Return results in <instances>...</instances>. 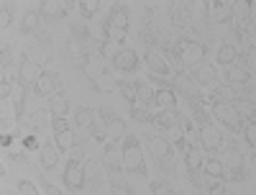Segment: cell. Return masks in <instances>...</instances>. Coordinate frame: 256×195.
Listing matches in <instances>:
<instances>
[{
	"label": "cell",
	"instance_id": "cell-1",
	"mask_svg": "<svg viewBox=\"0 0 256 195\" xmlns=\"http://www.w3.org/2000/svg\"><path fill=\"white\" fill-rule=\"evenodd\" d=\"M123 169L126 172H134V175H146V162H144V151L136 136L128 134L123 139Z\"/></svg>",
	"mask_w": 256,
	"mask_h": 195
},
{
	"label": "cell",
	"instance_id": "cell-2",
	"mask_svg": "<svg viewBox=\"0 0 256 195\" xmlns=\"http://www.w3.org/2000/svg\"><path fill=\"white\" fill-rule=\"evenodd\" d=\"M177 57H180V64L184 70H198L200 64H205V47L200 41L180 39L177 41Z\"/></svg>",
	"mask_w": 256,
	"mask_h": 195
},
{
	"label": "cell",
	"instance_id": "cell-3",
	"mask_svg": "<svg viewBox=\"0 0 256 195\" xmlns=\"http://www.w3.org/2000/svg\"><path fill=\"white\" fill-rule=\"evenodd\" d=\"M212 116H216L220 123H226L230 131H244V116L236 111V105L228 100H216L212 103Z\"/></svg>",
	"mask_w": 256,
	"mask_h": 195
},
{
	"label": "cell",
	"instance_id": "cell-4",
	"mask_svg": "<svg viewBox=\"0 0 256 195\" xmlns=\"http://www.w3.org/2000/svg\"><path fill=\"white\" fill-rule=\"evenodd\" d=\"M198 139H200V146H202L205 151H218V149L223 146V134H220V128H218L216 123L200 126Z\"/></svg>",
	"mask_w": 256,
	"mask_h": 195
},
{
	"label": "cell",
	"instance_id": "cell-5",
	"mask_svg": "<svg viewBox=\"0 0 256 195\" xmlns=\"http://www.w3.org/2000/svg\"><path fill=\"white\" fill-rule=\"evenodd\" d=\"M172 90H174V93H180V95H184L187 100H192V98H198V95H200L198 82H195V77H192L190 72H177V75H174V85H172Z\"/></svg>",
	"mask_w": 256,
	"mask_h": 195
},
{
	"label": "cell",
	"instance_id": "cell-6",
	"mask_svg": "<svg viewBox=\"0 0 256 195\" xmlns=\"http://www.w3.org/2000/svg\"><path fill=\"white\" fill-rule=\"evenodd\" d=\"M38 75H41L38 72V64L34 59H24V62H20V67H18V82H20V88H24V90H31L34 88Z\"/></svg>",
	"mask_w": 256,
	"mask_h": 195
},
{
	"label": "cell",
	"instance_id": "cell-7",
	"mask_svg": "<svg viewBox=\"0 0 256 195\" xmlns=\"http://www.w3.org/2000/svg\"><path fill=\"white\" fill-rule=\"evenodd\" d=\"M146 149H148V154H154L159 162L172 157V141L164 139V136H156V134H152L146 139Z\"/></svg>",
	"mask_w": 256,
	"mask_h": 195
},
{
	"label": "cell",
	"instance_id": "cell-8",
	"mask_svg": "<svg viewBox=\"0 0 256 195\" xmlns=\"http://www.w3.org/2000/svg\"><path fill=\"white\" fill-rule=\"evenodd\" d=\"M113 67H116L118 72H136V67H138V54H136L134 49H128V47H120V52H118L116 59H113Z\"/></svg>",
	"mask_w": 256,
	"mask_h": 195
},
{
	"label": "cell",
	"instance_id": "cell-9",
	"mask_svg": "<svg viewBox=\"0 0 256 195\" xmlns=\"http://www.w3.org/2000/svg\"><path fill=\"white\" fill-rule=\"evenodd\" d=\"M144 62H146V67L152 70V75H156V77H169V75H172V70H169V62H166L159 52H154V49L146 52Z\"/></svg>",
	"mask_w": 256,
	"mask_h": 195
},
{
	"label": "cell",
	"instance_id": "cell-10",
	"mask_svg": "<svg viewBox=\"0 0 256 195\" xmlns=\"http://www.w3.org/2000/svg\"><path fill=\"white\" fill-rule=\"evenodd\" d=\"M154 108L156 111H177V93L172 88H156L154 90Z\"/></svg>",
	"mask_w": 256,
	"mask_h": 195
},
{
	"label": "cell",
	"instance_id": "cell-11",
	"mask_svg": "<svg viewBox=\"0 0 256 195\" xmlns=\"http://www.w3.org/2000/svg\"><path fill=\"white\" fill-rule=\"evenodd\" d=\"M34 93L38 98H54L56 95V77L52 72H41L36 85H34Z\"/></svg>",
	"mask_w": 256,
	"mask_h": 195
},
{
	"label": "cell",
	"instance_id": "cell-12",
	"mask_svg": "<svg viewBox=\"0 0 256 195\" xmlns=\"http://www.w3.org/2000/svg\"><path fill=\"white\" fill-rule=\"evenodd\" d=\"M84 180H88V175H84V169L80 164H67V169H64V185H67L70 190H82L84 187Z\"/></svg>",
	"mask_w": 256,
	"mask_h": 195
},
{
	"label": "cell",
	"instance_id": "cell-13",
	"mask_svg": "<svg viewBox=\"0 0 256 195\" xmlns=\"http://www.w3.org/2000/svg\"><path fill=\"white\" fill-rule=\"evenodd\" d=\"M128 128H126V121L123 118H118V116H113L108 123H105V134H108V141L110 144H118V141H123L128 134Z\"/></svg>",
	"mask_w": 256,
	"mask_h": 195
},
{
	"label": "cell",
	"instance_id": "cell-14",
	"mask_svg": "<svg viewBox=\"0 0 256 195\" xmlns=\"http://www.w3.org/2000/svg\"><path fill=\"white\" fill-rule=\"evenodd\" d=\"M105 164H108V169L113 172V175H120L123 169V151L116 149V144L108 141V146H105Z\"/></svg>",
	"mask_w": 256,
	"mask_h": 195
},
{
	"label": "cell",
	"instance_id": "cell-15",
	"mask_svg": "<svg viewBox=\"0 0 256 195\" xmlns=\"http://www.w3.org/2000/svg\"><path fill=\"white\" fill-rule=\"evenodd\" d=\"M49 113L54 118H67V113H70V98L64 93H56L54 98H49Z\"/></svg>",
	"mask_w": 256,
	"mask_h": 195
},
{
	"label": "cell",
	"instance_id": "cell-16",
	"mask_svg": "<svg viewBox=\"0 0 256 195\" xmlns=\"http://www.w3.org/2000/svg\"><path fill=\"white\" fill-rule=\"evenodd\" d=\"M238 47H233V44H220L218 54H216V62L220 64V67H233V62L238 59Z\"/></svg>",
	"mask_w": 256,
	"mask_h": 195
},
{
	"label": "cell",
	"instance_id": "cell-17",
	"mask_svg": "<svg viewBox=\"0 0 256 195\" xmlns=\"http://www.w3.org/2000/svg\"><path fill=\"white\" fill-rule=\"evenodd\" d=\"M208 11H210V21H216V24H220V21H228L230 18V3H220V0H216V3H208Z\"/></svg>",
	"mask_w": 256,
	"mask_h": 195
},
{
	"label": "cell",
	"instance_id": "cell-18",
	"mask_svg": "<svg viewBox=\"0 0 256 195\" xmlns=\"http://www.w3.org/2000/svg\"><path fill=\"white\" fill-rule=\"evenodd\" d=\"M38 154H41V164H44L46 169H54L56 162H59V146L56 144H44Z\"/></svg>",
	"mask_w": 256,
	"mask_h": 195
},
{
	"label": "cell",
	"instance_id": "cell-19",
	"mask_svg": "<svg viewBox=\"0 0 256 195\" xmlns=\"http://www.w3.org/2000/svg\"><path fill=\"white\" fill-rule=\"evenodd\" d=\"M184 162H187V169H190V172H195V169H202L205 157L200 154V149H198L195 144H190L187 151H184Z\"/></svg>",
	"mask_w": 256,
	"mask_h": 195
},
{
	"label": "cell",
	"instance_id": "cell-20",
	"mask_svg": "<svg viewBox=\"0 0 256 195\" xmlns=\"http://www.w3.org/2000/svg\"><path fill=\"white\" fill-rule=\"evenodd\" d=\"M202 169H205L208 177H226V164L220 159H216V157H205Z\"/></svg>",
	"mask_w": 256,
	"mask_h": 195
},
{
	"label": "cell",
	"instance_id": "cell-21",
	"mask_svg": "<svg viewBox=\"0 0 256 195\" xmlns=\"http://www.w3.org/2000/svg\"><path fill=\"white\" fill-rule=\"evenodd\" d=\"M248 80H251V72L246 67H230L226 72V82L228 85H246Z\"/></svg>",
	"mask_w": 256,
	"mask_h": 195
},
{
	"label": "cell",
	"instance_id": "cell-22",
	"mask_svg": "<svg viewBox=\"0 0 256 195\" xmlns=\"http://www.w3.org/2000/svg\"><path fill=\"white\" fill-rule=\"evenodd\" d=\"M108 26L120 29V31H128V26H131V18H128V13H126L123 8H116V11L110 13V18H108Z\"/></svg>",
	"mask_w": 256,
	"mask_h": 195
},
{
	"label": "cell",
	"instance_id": "cell-23",
	"mask_svg": "<svg viewBox=\"0 0 256 195\" xmlns=\"http://www.w3.org/2000/svg\"><path fill=\"white\" fill-rule=\"evenodd\" d=\"M192 77H195V82H200V85H212V82H216V67H210V64H200V67L192 72Z\"/></svg>",
	"mask_w": 256,
	"mask_h": 195
},
{
	"label": "cell",
	"instance_id": "cell-24",
	"mask_svg": "<svg viewBox=\"0 0 256 195\" xmlns=\"http://www.w3.org/2000/svg\"><path fill=\"white\" fill-rule=\"evenodd\" d=\"M152 108H148L146 103H134L131 105V118L134 121H138V123H148V121H152Z\"/></svg>",
	"mask_w": 256,
	"mask_h": 195
},
{
	"label": "cell",
	"instance_id": "cell-25",
	"mask_svg": "<svg viewBox=\"0 0 256 195\" xmlns=\"http://www.w3.org/2000/svg\"><path fill=\"white\" fill-rule=\"evenodd\" d=\"M74 126L77 128H92L95 126V113L90 111V108H80V111L74 113Z\"/></svg>",
	"mask_w": 256,
	"mask_h": 195
},
{
	"label": "cell",
	"instance_id": "cell-26",
	"mask_svg": "<svg viewBox=\"0 0 256 195\" xmlns=\"http://www.w3.org/2000/svg\"><path fill=\"white\" fill-rule=\"evenodd\" d=\"M118 88V93L123 95V100H128V103H138V85H131V82H118L116 85Z\"/></svg>",
	"mask_w": 256,
	"mask_h": 195
},
{
	"label": "cell",
	"instance_id": "cell-27",
	"mask_svg": "<svg viewBox=\"0 0 256 195\" xmlns=\"http://www.w3.org/2000/svg\"><path fill=\"white\" fill-rule=\"evenodd\" d=\"M38 24H41V13H38V11H28V13L24 16L20 31H24V34H31V31H36V29H38Z\"/></svg>",
	"mask_w": 256,
	"mask_h": 195
},
{
	"label": "cell",
	"instance_id": "cell-28",
	"mask_svg": "<svg viewBox=\"0 0 256 195\" xmlns=\"http://www.w3.org/2000/svg\"><path fill=\"white\" fill-rule=\"evenodd\" d=\"M56 136V146H59V151H70L77 141H74V134H72V128L70 131H64V134H54Z\"/></svg>",
	"mask_w": 256,
	"mask_h": 195
},
{
	"label": "cell",
	"instance_id": "cell-29",
	"mask_svg": "<svg viewBox=\"0 0 256 195\" xmlns=\"http://www.w3.org/2000/svg\"><path fill=\"white\" fill-rule=\"evenodd\" d=\"M77 8H80V13H82L84 18H92V16L98 13L100 3H98V0H80V3H77Z\"/></svg>",
	"mask_w": 256,
	"mask_h": 195
},
{
	"label": "cell",
	"instance_id": "cell-30",
	"mask_svg": "<svg viewBox=\"0 0 256 195\" xmlns=\"http://www.w3.org/2000/svg\"><path fill=\"white\" fill-rule=\"evenodd\" d=\"M120 52V47L116 44V41H110V39H105V41H100V54L105 57V59H116V54Z\"/></svg>",
	"mask_w": 256,
	"mask_h": 195
},
{
	"label": "cell",
	"instance_id": "cell-31",
	"mask_svg": "<svg viewBox=\"0 0 256 195\" xmlns=\"http://www.w3.org/2000/svg\"><path fill=\"white\" fill-rule=\"evenodd\" d=\"M190 180H192V185H198V187H208V182H210V177L205 175V169L190 172Z\"/></svg>",
	"mask_w": 256,
	"mask_h": 195
},
{
	"label": "cell",
	"instance_id": "cell-32",
	"mask_svg": "<svg viewBox=\"0 0 256 195\" xmlns=\"http://www.w3.org/2000/svg\"><path fill=\"white\" fill-rule=\"evenodd\" d=\"M67 49H70V57H72V59H77V62H82V59H84V54H88V52H84V47L80 44L77 39H74V41H70V47H67Z\"/></svg>",
	"mask_w": 256,
	"mask_h": 195
},
{
	"label": "cell",
	"instance_id": "cell-33",
	"mask_svg": "<svg viewBox=\"0 0 256 195\" xmlns=\"http://www.w3.org/2000/svg\"><path fill=\"white\" fill-rule=\"evenodd\" d=\"M13 21V6L3 3V11H0V29H8Z\"/></svg>",
	"mask_w": 256,
	"mask_h": 195
},
{
	"label": "cell",
	"instance_id": "cell-34",
	"mask_svg": "<svg viewBox=\"0 0 256 195\" xmlns=\"http://www.w3.org/2000/svg\"><path fill=\"white\" fill-rule=\"evenodd\" d=\"M208 192H210V195H223V192H226V187H223V177H210V182H208Z\"/></svg>",
	"mask_w": 256,
	"mask_h": 195
},
{
	"label": "cell",
	"instance_id": "cell-35",
	"mask_svg": "<svg viewBox=\"0 0 256 195\" xmlns=\"http://www.w3.org/2000/svg\"><path fill=\"white\" fill-rule=\"evenodd\" d=\"M244 136H246L248 146H254V149H256V121H248V123H246V128H244Z\"/></svg>",
	"mask_w": 256,
	"mask_h": 195
},
{
	"label": "cell",
	"instance_id": "cell-36",
	"mask_svg": "<svg viewBox=\"0 0 256 195\" xmlns=\"http://www.w3.org/2000/svg\"><path fill=\"white\" fill-rule=\"evenodd\" d=\"M70 121L67 118H52V131L54 134H64V131H70Z\"/></svg>",
	"mask_w": 256,
	"mask_h": 195
},
{
	"label": "cell",
	"instance_id": "cell-37",
	"mask_svg": "<svg viewBox=\"0 0 256 195\" xmlns=\"http://www.w3.org/2000/svg\"><path fill=\"white\" fill-rule=\"evenodd\" d=\"M67 154H70V162H72V164H80V162L84 159V149H82V144H74Z\"/></svg>",
	"mask_w": 256,
	"mask_h": 195
},
{
	"label": "cell",
	"instance_id": "cell-38",
	"mask_svg": "<svg viewBox=\"0 0 256 195\" xmlns=\"http://www.w3.org/2000/svg\"><path fill=\"white\" fill-rule=\"evenodd\" d=\"M223 180H230V182H238V180H244V169H241V164H236V167L226 169V177H223Z\"/></svg>",
	"mask_w": 256,
	"mask_h": 195
},
{
	"label": "cell",
	"instance_id": "cell-39",
	"mask_svg": "<svg viewBox=\"0 0 256 195\" xmlns=\"http://www.w3.org/2000/svg\"><path fill=\"white\" fill-rule=\"evenodd\" d=\"M18 192H20V195H38L36 185L28 182V180H20V182H18Z\"/></svg>",
	"mask_w": 256,
	"mask_h": 195
},
{
	"label": "cell",
	"instance_id": "cell-40",
	"mask_svg": "<svg viewBox=\"0 0 256 195\" xmlns=\"http://www.w3.org/2000/svg\"><path fill=\"white\" fill-rule=\"evenodd\" d=\"M56 8H59V6L54 3V0H46V3L38 6V13H41V16H52V13H56Z\"/></svg>",
	"mask_w": 256,
	"mask_h": 195
},
{
	"label": "cell",
	"instance_id": "cell-41",
	"mask_svg": "<svg viewBox=\"0 0 256 195\" xmlns=\"http://www.w3.org/2000/svg\"><path fill=\"white\" fill-rule=\"evenodd\" d=\"M13 95V85L8 82V80H3V82H0V98H3V100H8Z\"/></svg>",
	"mask_w": 256,
	"mask_h": 195
},
{
	"label": "cell",
	"instance_id": "cell-42",
	"mask_svg": "<svg viewBox=\"0 0 256 195\" xmlns=\"http://www.w3.org/2000/svg\"><path fill=\"white\" fill-rule=\"evenodd\" d=\"M13 62V49L10 47H3V57H0V64H3V70H8V64Z\"/></svg>",
	"mask_w": 256,
	"mask_h": 195
},
{
	"label": "cell",
	"instance_id": "cell-43",
	"mask_svg": "<svg viewBox=\"0 0 256 195\" xmlns=\"http://www.w3.org/2000/svg\"><path fill=\"white\" fill-rule=\"evenodd\" d=\"M24 146H26V149H36V146H38L36 136H26V139H24Z\"/></svg>",
	"mask_w": 256,
	"mask_h": 195
},
{
	"label": "cell",
	"instance_id": "cell-44",
	"mask_svg": "<svg viewBox=\"0 0 256 195\" xmlns=\"http://www.w3.org/2000/svg\"><path fill=\"white\" fill-rule=\"evenodd\" d=\"M44 190H46V195H62V192H59V187H54L52 182H44Z\"/></svg>",
	"mask_w": 256,
	"mask_h": 195
},
{
	"label": "cell",
	"instance_id": "cell-45",
	"mask_svg": "<svg viewBox=\"0 0 256 195\" xmlns=\"http://www.w3.org/2000/svg\"><path fill=\"white\" fill-rule=\"evenodd\" d=\"M113 195H131V190H128V187H113Z\"/></svg>",
	"mask_w": 256,
	"mask_h": 195
},
{
	"label": "cell",
	"instance_id": "cell-46",
	"mask_svg": "<svg viewBox=\"0 0 256 195\" xmlns=\"http://www.w3.org/2000/svg\"><path fill=\"white\" fill-rule=\"evenodd\" d=\"M223 195H233V192H223Z\"/></svg>",
	"mask_w": 256,
	"mask_h": 195
}]
</instances>
